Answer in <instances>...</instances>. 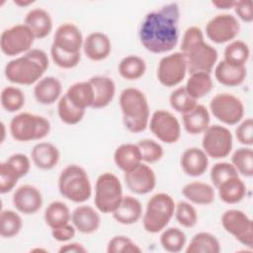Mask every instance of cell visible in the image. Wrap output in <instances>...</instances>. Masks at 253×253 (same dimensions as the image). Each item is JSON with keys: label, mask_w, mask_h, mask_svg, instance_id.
<instances>
[{"label": "cell", "mask_w": 253, "mask_h": 253, "mask_svg": "<svg viewBox=\"0 0 253 253\" xmlns=\"http://www.w3.org/2000/svg\"><path fill=\"white\" fill-rule=\"evenodd\" d=\"M213 7H215L218 10H229L233 9L235 1H229V0H216L211 2Z\"/></svg>", "instance_id": "obj_55"}, {"label": "cell", "mask_w": 253, "mask_h": 253, "mask_svg": "<svg viewBox=\"0 0 253 253\" xmlns=\"http://www.w3.org/2000/svg\"><path fill=\"white\" fill-rule=\"evenodd\" d=\"M60 195L66 200L83 204L92 196V185L87 171L78 164H69L63 168L57 180Z\"/></svg>", "instance_id": "obj_5"}, {"label": "cell", "mask_w": 253, "mask_h": 253, "mask_svg": "<svg viewBox=\"0 0 253 253\" xmlns=\"http://www.w3.org/2000/svg\"><path fill=\"white\" fill-rule=\"evenodd\" d=\"M35 40L33 33L25 24H16L2 32L0 48L5 55L17 57L32 49Z\"/></svg>", "instance_id": "obj_12"}, {"label": "cell", "mask_w": 253, "mask_h": 253, "mask_svg": "<svg viewBox=\"0 0 253 253\" xmlns=\"http://www.w3.org/2000/svg\"><path fill=\"white\" fill-rule=\"evenodd\" d=\"M64 94L67 96L68 100L79 109L86 111L93 106L94 90L89 80L73 83Z\"/></svg>", "instance_id": "obj_32"}, {"label": "cell", "mask_w": 253, "mask_h": 253, "mask_svg": "<svg viewBox=\"0 0 253 253\" xmlns=\"http://www.w3.org/2000/svg\"><path fill=\"white\" fill-rule=\"evenodd\" d=\"M202 134V149L209 158L222 159L231 153L233 135L226 126L210 125Z\"/></svg>", "instance_id": "obj_10"}, {"label": "cell", "mask_w": 253, "mask_h": 253, "mask_svg": "<svg viewBox=\"0 0 253 253\" xmlns=\"http://www.w3.org/2000/svg\"><path fill=\"white\" fill-rule=\"evenodd\" d=\"M138 149L141 154L142 162L146 164H153L160 161L164 155L162 145L151 138L140 139L137 143Z\"/></svg>", "instance_id": "obj_44"}, {"label": "cell", "mask_w": 253, "mask_h": 253, "mask_svg": "<svg viewBox=\"0 0 253 253\" xmlns=\"http://www.w3.org/2000/svg\"><path fill=\"white\" fill-rule=\"evenodd\" d=\"M187 253H218L220 243L215 235L211 232L201 231L196 233L189 244L186 245Z\"/></svg>", "instance_id": "obj_34"}, {"label": "cell", "mask_w": 253, "mask_h": 253, "mask_svg": "<svg viewBox=\"0 0 253 253\" xmlns=\"http://www.w3.org/2000/svg\"><path fill=\"white\" fill-rule=\"evenodd\" d=\"M220 221L223 229L239 243L250 250L253 248V221L246 212L237 209L226 210Z\"/></svg>", "instance_id": "obj_11"}, {"label": "cell", "mask_w": 253, "mask_h": 253, "mask_svg": "<svg viewBox=\"0 0 253 253\" xmlns=\"http://www.w3.org/2000/svg\"><path fill=\"white\" fill-rule=\"evenodd\" d=\"M114 162L124 173L128 172L142 163L141 154L135 143H122L114 152Z\"/></svg>", "instance_id": "obj_30"}, {"label": "cell", "mask_w": 253, "mask_h": 253, "mask_svg": "<svg viewBox=\"0 0 253 253\" xmlns=\"http://www.w3.org/2000/svg\"><path fill=\"white\" fill-rule=\"evenodd\" d=\"M13 3L18 7L24 8V7H28L32 4H34L35 1H33V0H14Z\"/></svg>", "instance_id": "obj_56"}, {"label": "cell", "mask_w": 253, "mask_h": 253, "mask_svg": "<svg viewBox=\"0 0 253 253\" xmlns=\"http://www.w3.org/2000/svg\"><path fill=\"white\" fill-rule=\"evenodd\" d=\"M186 90L185 86L174 89L169 96V104L171 108L180 114H186L191 111L198 103Z\"/></svg>", "instance_id": "obj_43"}, {"label": "cell", "mask_w": 253, "mask_h": 253, "mask_svg": "<svg viewBox=\"0 0 253 253\" xmlns=\"http://www.w3.org/2000/svg\"><path fill=\"white\" fill-rule=\"evenodd\" d=\"M205 32L211 42L217 44L228 43L238 36L240 24L234 15L221 13L213 16L207 23Z\"/></svg>", "instance_id": "obj_15"}, {"label": "cell", "mask_w": 253, "mask_h": 253, "mask_svg": "<svg viewBox=\"0 0 253 253\" xmlns=\"http://www.w3.org/2000/svg\"><path fill=\"white\" fill-rule=\"evenodd\" d=\"M24 24L30 29L36 40L46 38L53 28L52 18L43 8L31 9L25 16Z\"/></svg>", "instance_id": "obj_23"}, {"label": "cell", "mask_w": 253, "mask_h": 253, "mask_svg": "<svg viewBox=\"0 0 253 253\" xmlns=\"http://www.w3.org/2000/svg\"><path fill=\"white\" fill-rule=\"evenodd\" d=\"M233 10L237 20L244 23H251L253 21V2L251 0L235 1Z\"/></svg>", "instance_id": "obj_52"}, {"label": "cell", "mask_w": 253, "mask_h": 253, "mask_svg": "<svg viewBox=\"0 0 253 253\" xmlns=\"http://www.w3.org/2000/svg\"><path fill=\"white\" fill-rule=\"evenodd\" d=\"M181 193L188 202L199 206H209L215 199L214 187L202 181H193L186 184Z\"/></svg>", "instance_id": "obj_27"}, {"label": "cell", "mask_w": 253, "mask_h": 253, "mask_svg": "<svg viewBox=\"0 0 253 253\" xmlns=\"http://www.w3.org/2000/svg\"><path fill=\"white\" fill-rule=\"evenodd\" d=\"M5 137H6V126H5V124L2 122V123H1V138H0V142H1V143L4 142Z\"/></svg>", "instance_id": "obj_57"}, {"label": "cell", "mask_w": 253, "mask_h": 253, "mask_svg": "<svg viewBox=\"0 0 253 253\" xmlns=\"http://www.w3.org/2000/svg\"><path fill=\"white\" fill-rule=\"evenodd\" d=\"M174 216L177 222L186 228L194 227L198 222V212L188 201H180L175 206Z\"/></svg>", "instance_id": "obj_45"}, {"label": "cell", "mask_w": 253, "mask_h": 253, "mask_svg": "<svg viewBox=\"0 0 253 253\" xmlns=\"http://www.w3.org/2000/svg\"><path fill=\"white\" fill-rule=\"evenodd\" d=\"M249 56L250 48L248 44L240 40L228 42L223 51V60L235 66H246Z\"/></svg>", "instance_id": "obj_38"}, {"label": "cell", "mask_w": 253, "mask_h": 253, "mask_svg": "<svg viewBox=\"0 0 253 253\" xmlns=\"http://www.w3.org/2000/svg\"><path fill=\"white\" fill-rule=\"evenodd\" d=\"M124 180L128 190L135 195H146L156 187V175L154 170L142 162L134 169L124 174Z\"/></svg>", "instance_id": "obj_16"}, {"label": "cell", "mask_w": 253, "mask_h": 253, "mask_svg": "<svg viewBox=\"0 0 253 253\" xmlns=\"http://www.w3.org/2000/svg\"><path fill=\"white\" fill-rule=\"evenodd\" d=\"M176 203L167 193H156L147 201L142 214V225L148 233L161 232L174 216Z\"/></svg>", "instance_id": "obj_6"}, {"label": "cell", "mask_w": 253, "mask_h": 253, "mask_svg": "<svg viewBox=\"0 0 253 253\" xmlns=\"http://www.w3.org/2000/svg\"><path fill=\"white\" fill-rule=\"evenodd\" d=\"M0 103L2 108L8 113H17L22 110L26 103L24 91L16 86H5L1 90Z\"/></svg>", "instance_id": "obj_39"}, {"label": "cell", "mask_w": 253, "mask_h": 253, "mask_svg": "<svg viewBox=\"0 0 253 253\" xmlns=\"http://www.w3.org/2000/svg\"><path fill=\"white\" fill-rule=\"evenodd\" d=\"M162 248L170 253H178L187 245V236L179 227H165L159 237Z\"/></svg>", "instance_id": "obj_37"}, {"label": "cell", "mask_w": 253, "mask_h": 253, "mask_svg": "<svg viewBox=\"0 0 253 253\" xmlns=\"http://www.w3.org/2000/svg\"><path fill=\"white\" fill-rule=\"evenodd\" d=\"M45 224L50 228L62 226L71 221V211L68 206L61 201L51 202L43 213Z\"/></svg>", "instance_id": "obj_35"}, {"label": "cell", "mask_w": 253, "mask_h": 253, "mask_svg": "<svg viewBox=\"0 0 253 253\" xmlns=\"http://www.w3.org/2000/svg\"><path fill=\"white\" fill-rule=\"evenodd\" d=\"M124 197L120 179L112 172L99 175L95 183L94 205L102 213H112Z\"/></svg>", "instance_id": "obj_8"}, {"label": "cell", "mask_w": 253, "mask_h": 253, "mask_svg": "<svg viewBox=\"0 0 253 253\" xmlns=\"http://www.w3.org/2000/svg\"><path fill=\"white\" fill-rule=\"evenodd\" d=\"M99 212L96 208L91 206H78L71 212V223L80 233L92 234L101 225V215Z\"/></svg>", "instance_id": "obj_19"}, {"label": "cell", "mask_w": 253, "mask_h": 253, "mask_svg": "<svg viewBox=\"0 0 253 253\" xmlns=\"http://www.w3.org/2000/svg\"><path fill=\"white\" fill-rule=\"evenodd\" d=\"M213 71L216 81L227 87H236L241 85L247 76L246 66L231 65L223 59L215 64Z\"/></svg>", "instance_id": "obj_29"}, {"label": "cell", "mask_w": 253, "mask_h": 253, "mask_svg": "<svg viewBox=\"0 0 253 253\" xmlns=\"http://www.w3.org/2000/svg\"><path fill=\"white\" fill-rule=\"evenodd\" d=\"M61 96L62 84L54 76H43L34 86V97L41 105H52L58 102Z\"/></svg>", "instance_id": "obj_22"}, {"label": "cell", "mask_w": 253, "mask_h": 253, "mask_svg": "<svg viewBox=\"0 0 253 253\" xmlns=\"http://www.w3.org/2000/svg\"><path fill=\"white\" fill-rule=\"evenodd\" d=\"M182 124L190 134H202L211 125V114L204 105L197 104L191 111L182 115Z\"/></svg>", "instance_id": "obj_28"}, {"label": "cell", "mask_w": 253, "mask_h": 253, "mask_svg": "<svg viewBox=\"0 0 253 253\" xmlns=\"http://www.w3.org/2000/svg\"><path fill=\"white\" fill-rule=\"evenodd\" d=\"M83 42L84 38L81 30L74 23L66 22L56 28L52 44L64 51L79 53L81 52Z\"/></svg>", "instance_id": "obj_18"}, {"label": "cell", "mask_w": 253, "mask_h": 253, "mask_svg": "<svg viewBox=\"0 0 253 253\" xmlns=\"http://www.w3.org/2000/svg\"><path fill=\"white\" fill-rule=\"evenodd\" d=\"M23 228L20 212L13 210H2L0 213V235L2 238H12Z\"/></svg>", "instance_id": "obj_40"}, {"label": "cell", "mask_w": 253, "mask_h": 253, "mask_svg": "<svg viewBox=\"0 0 253 253\" xmlns=\"http://www.w3.org/2000/svg\"><path fill=\"white\" fill-rule=\"evenodd\" d=\"M216 190L220 201L227 205H235L245 198L247 188L240 176L236 175L224 181Z\"/></svg>", "instance_id": "obj_31"}, {"label": "cell", "mask_w": 253, "mask_h": 253, "mask_svg": "<svg viewBox=\"0 0 253 253\" xmlns=\"http://www.w3.org/2000/svg\"><path fill=\"white\" fill-rule=\"evenodd\" d=\"M58 252L59 253H86L87 248L82 243L68 241L60 245Z\"/></svg>", "instance_id": "obj_54"}, {"label": "cell", "mask_w": 253, "mask_h": 253, "mask_svg": "<svg viewBox=\"0 0 253 253\" xmlns=\"http://www.w3.org/2000/svg\"><path fill=\"white\" fill-rule=\"evenodd\" d=\"M180 15V7L175 2L148 12L138 29L141 45L155 54L171 51L179 42Z\"/></svg>", "instance_id": "obj_1"}, {"label": "cell", "mask_w": 253, "mask_h": 253, "mask_svg": "<svg viewBox=\"0 0 253 253\" xmlns=\"http://www.w3.org/2000/svg\"><path fill=\"white\" fill-rule=\"evenodd\" d=\"M50 128L51 125L47 118L29 112L16 114L9 124L11 136L19 142L41 140L50 132Z\"/></svg>", "instance_id": "obj_7"}, {"label": "cell", "mask_w": 253, "mask_h": 253, "mask_svg": "<svg viewBox=\"0 0 253 253\" xmlns=\"http://www.w3.org/2000/svg\"><path fill=\"white\" fill-rule=\"evenodd\" d=\"M236 175H239V174L234 168V166L230 162H225V161H220L213 164L210 172L211 182L215 189L224 181Z\"/></svg>", "instance_id": "obj_49"}, {"label": "cell", "mask_w": 253, "mask_h": 253, "mask_svg": "<svg viewBox=\"0 0 253 253\" xmlns=\"http://www.w3.org/2000/svg\"><path fill=\"white\" fill-rule=\"evenodd\" d=\"M6 161L16 169L21 178L25 177L31 170L32 159L24 153H14L10 155Z\"/></svg>", "instance_id": "obj_51"}, {"label": "cell", "mask_w": 253, "mask_h": 253, "mask_svg": "<svg viewBox=\"0 0 253 253\" xmlns=\"http://www.w3.org/2000/svg\"><path fill=\"white\" fill-rule=\"evenodd\" d=\"M112 214L118 223L123 225H131L136 223L142 217V205L139 200L133 196H124Z\"/></svg>", "instance_id": "obj_24"}, {"label": "cell", "mask_w": 253, "mask_h": 253, "mask_svg": "<svg viewBox=\"0 0 253 253\" xmlns=\"http://www.w3.org/2000/svg\"><path fill=\"white\" fill-rule=\"evenodd\" d=\"M76 231L77 230L74 227V225L72 223L68 222L62 226L51 229V236L57 242L65 243V242L71 241L74 238Z\"/></svg>", "instance_id": "obj_53"}, {"label": "cell", "mask_w": 253, "mask_h": 253, "mask_svg": "<svg viewBox=\"0 0 253 253\" xmlns=\"http://www.w3.org/2000/svg\"><path fill=\"white\" fill-rule=\"evenodd\" d=\"M118 72L126 80L133 81L140 79L146 72L145 60L135 54H129L121 59Z\"/></svg>", "instance_id": "obj_33"}, {"label": "cell", "mask_w": 253, "mask_h": 253, "mask_svg": "<svg viewBox=\"0 0 253 253\" xmlns=\"http://www.w3.org/2000/svg\"><path fill=\"white\" fill-rule=\"evenodd\" d=\"M48 66L46 52L40 48H32L8 61L4 67V75L13 84L30 86L43 77Z\"/></svg>", "instance_id": "obj_3"}, {"label": "cell", "mask_w": 253, "mask_h": 253, "mask_svg": "<svg viewBox=\"0 0 253 253\" xmlns=\"http://www.w3.org/2000/svg\"><path fill=\"white\" fill-rule=\"evenodd\" d=\"M180 51L186 57L190 74L195 72L211 73L218 58L216 48L205 41L204 32L197 26H191L184 32Z\"/></svg>", "instance_id": "obj_2"}, {"label": "cell", "mask_w": 253, "mask_h": 253, "mask_svg": "<svg viewBox=\"0 0 253 253\" xmlns=\"http://www.w3.org/2000/svg\"><path fill=\"white\" fill-rule=\"evenodd\" d=\"M106 251L108 253H138L142 249L128 236L116 235L109 240Z\"/></svg>", "instance_id": "obj_48"}, {"label": "cell", "mask_w": 253, "mask_h": 253, "mask_svg": "<svg viewBox=\"0 0 253 253\" xmlns=\"http://www.w3.org/2000/svg\"><path fill=\"white\" fill-rule=\"evenodd\" d=\"M21 179L16 169L6 160L0 163V193L2 195L12 192Z\"/></svg>", "instance_id": "obj_47"}, {"label": "cell", "mask_w": 253, "mask_h": 253, "mask_svg": "<svg viewBox=\"0 0 253 253\" xmlns=\"http://www.w3.org/2000/svg\"><path fill=\"white\" fill-rule=\"evenodd\" d=\"M235 137L237 141L244 146H252L253 144V120L246 118L237 124L235 128Z\"/></svg>", "instance_id": "obj_50"}, {"label": "cell", "mask_w": 253, "mask_h": 253, "mask_svg": "<svg viewBox=\"0 0 253 253\" xmlns=\"http://www.w3.org/2000/svg\"><path fill=\"white\" fill-rule=\"evenodd\" d=\"M120 109L125 127L132 133L146 129L150 119V108L145 94L134 87H127L120 94Z\"/></svg>", "instance_id": "obj_4"}, {"label": "cell", "mask_w": 253, "mask_h": 253, "mask_svg": "<svg viewBox=\"0 0 253 253\" xmlns=\"http://www.w3.org/2000/svg\"><path fill=\"white\" fill-rule=\"evenodd\" d=\"M82 49L90 60L102 61L111 54L112 42L105 33L92 32L84 39Z\"/></svg>", "instance_id": "obj_21"}, {"label": "cell", "mask_w": 253, "mask_h": 253, "mask_svg": "<svg viewBox=\"0 0 253 253\" xmlns=\"http://www.w3.org/2000/svg\"><path fill=\"white\" fill-rule=\"evenodd\" d=\"M209 156L202 148L189 147L183 151L180 157L182 171L190 177H199L206 173L209 167Z\"/></svg>", "instance_id": "obj_20"}, {"label": "cell", "mask_w": 253, "mask_h": 253, "mask_svg": "<svg viewBox=\"0 0 253 253\" xmlns=\"http://www.w3.org/2000/svg\"><path fill=\"white\" fill-rule=\"evenodd\" d=\"M212 87L213 82L211 73L207 72L191 73L185 85L187 92L197 101L208 95Z\"/></svg>", "instance_id": "obj_36"}, {"label": "cell", "mask_w": 253, "mask_h": 253, "mask_svg": "<svg viewBox=\"0 0 253 253\" xmlns=\"http://www.w3.org/2000/svg\"><path fill=\"white\" fill-rule=\"evenodd\" d=\"M12 203L17 211L30 215L35 214L41 210L43 199L39 188L31 184H24L14 191Z\"/></svg>", "instance_id": "obj_17"}, {"label": "cell", "mask_w": 253, "mask_h": 253, "mask_svg": "<svg viewBox=\"0 0 253 253\" xmlns=\"http://www.w3.org/2000/svg\"><path fill=\"white\" fill-rule=\"evenodd\" d=\"M32 252H35V251H42V252H46L47 250L46 249H42V248H34L31 250Z\"/></svg>", "instance_id": "obj_58"}, {"label": "cell", "mask_w": 253, "mask_h": 253, "mask_svg": "<svg viewBox=\"0 0 253 253\" xmlns=\"http://www.w3.org/2000/svg\"><path fill=\"white\" fill-rule=\"evenodd\" d=\"M148 127L152 134L166 144L176 143L181 137V124L169 111L156 110L149 119Z\"/></svg>", "instance_id": "obj_14"}, {"label": "cell", "mask_w": 253, "mask_h": 253, "mask_svg": "<svg viewBox=\"0 0 253 253\" xmlns=\"http://www.w3.org/2000/svg\"><path fill=\"white\" fill-rule=\"evenodd\" d=\"M33 164L41 170H51L59 162L60 152L51 142L42 141L34 145L31 151Z\"/></svg>", "instance_id": "obj_26"}, {"label": "cell", "mask_w": 253, "mask_h": 253, "mask_svg": "<svg viewBox=\"0 0 253 253\" xmlns=\"http://www.w3.org/2000/svg\"><path fill=\"white\" fill-rule=\"evenodd\" d=\"M239 175L246 178L253 176V150L251 146H242L233 151L230 162Z\"/></svg>", "instance_id": "obj_41"}, {"label": "cell", "mask_w": 253, "mask_h": 253, "mask_svg": "<svg viewBox=\"0 0 253 253\" xmlns=\"http://www.w3.org/2000/svg\"><path fill=\"white\" fill-rule=\"evenodd\" d=\"M94 90L93 109H104L108 107L115 98L116 84L114 80L106 75H96L89 79Z\"/></svg>", "instance_id": "obj_25"}, {"label": "cell", "mask_w": 253, "mask_h": 253, "mask_svg": "<svg viewBox=\"0 0 253 253\" xmlns=\"http://www.w3.org/2000/svg\"><path fill=\"white\" fill-rule=\"evenodd\" d=\"M188 72L187 60L181 51L169 53L158 62L156 77L159 83L165 87H176L186 77Z\"/></svg>", "instance_id": "obj_13"}, {"label": "cell", "mask_w": 253, "mask_h": 253, "mask_svg": "<svg viewBox=\"0 0 253 253\" xmlns=\"http://www.w3.org/2000/svg\"><path fill=\"white\" fill-rule=\"evenodd\" d=\"M86 111L77 108L73 105L67 98L65 94H63L57 102V115L62 123L65 125L73 126L79 124L84 116Z\"/></svg>", "instance_id": "obj_42"}, {"label": "cell", "mask_w": 253, "mask_h": 253, "mask_svg": "<svg viewBox=\"0 0 253 253\" xmlns=\"http://www.w3.org/2000/svg\"><path fill=\"white\" fill-rule=\"evenodd\" d=\"M50 57L52 62L62 69H71L76 67L81 60V52L71 53L64 51L54 44L50 46Z\"/></svg>", "instance_id": "obj_46"}, {"label": "cell", "mask_w": 253, "mask_h": 253, "mask_svg": "<svg viewBox=\"0 0 253 253\" xmlns=\"http://www.w3.org/2000/svg\"><path fill=\"white\" fill-rule=\"evenodd\" d=\"M210 112L221 124L235 126L244 119L243 102L231 93H217L210 102Z\"/></svg>", "instance_id": "obj_9"}]
</instances>
